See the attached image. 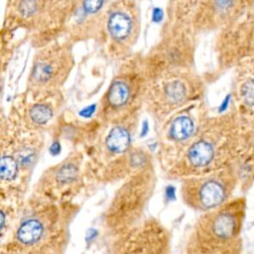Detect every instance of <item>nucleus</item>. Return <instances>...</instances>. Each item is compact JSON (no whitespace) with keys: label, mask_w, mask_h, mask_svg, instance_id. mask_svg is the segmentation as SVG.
Returning <instances> with one entry per match:
<instances>
[{"label":"nucleus","mask_w":254,"mask_h":254,"mask_svg":"<svg viewBox=\"0 0 254 254\" xmlns=\"http://www.w3.org/2000/svg\"><path fill=\"white\" fill-rule=\"evenodd\" d=\"M246 209L245 197L238 196L232 197L216 208L202 212L190 231L187 252L240 253Z\"/></svg>","instance_id":"2"},{"label":"nucleus","mask_w":254,"mask_h":254,"mask_svg":"<svg viewBox=\"0 0 254 254\" xmlns=\"http://www.w3.org/2000/svg\"><path fill=\"white\" fill-rule=\"evenodd\" d=\"M155 186L156 176L153 167L125 179L104 215L105 226L112 235L117 237L141 222Z\"/></svg>","instance_id":"5"},{"label":"nucleus","mask_w":254,"mask_h":254,"mask_svg":"<svg viewBox=\"0 0 254 254\" xmlns=\"http://www.w3.org/2000/svg\"><path fill=\"white\" fill-rule=\"evenodd\" d=\"M109 54L124 58L132 49L139 33L138 13L132 3L118 2L106 11L99 29Z\"/></svg>","instance_id":"8"},{"label":"nucleus","mask_w":254,"mask_h":254,"mask_svg":"<svg viewBox=\"0 0 254 254\" xmlns=\"http://www.w3.org/2000/svg\"><path fill=\"white\" fill-rule=\"evenodd\" d=\"M249 161L254 162V135L232 108L207 117L168 173L184 179Z\"/></svg>","instance_id":"1"},{"label":"nucleus","mask_w":254,"mask_h":254,"mask_svg":"<svg viewBox=\"0 0 254 254\" xmlns=\"http://www.w3.org/2000/svg\"><path fill=\"white\" fill-rule=\"evenodd\" d=\"M82 161L81 154H73L65 158L60 164L54 166L44 174L39 186L42 188L48 186V193H61L66 190L71 185L77 183L80 174V165Z\"/></svg>","instance_id":"15"},{"label":"nucleus","mask_w":254,"mask_h":254,"mask_svg":"<svg viewBox=\"0 0 254 254\" xmlns=\"http://www.w3.org/2000/svg\"><path fill=\"white\" fill-rule=\"evenodd\" d=\"M148 78L164 71L192 67L193 44L186 34H177L158 44L143 58Z\"/></svg>","instance_id":"10"},{"label":"nucleus","mask_w":254,"mask_h":254,"mask_svg":"<svg viewBox=\"0 0 254 254\" xmlns=\"http://www.w3.org/2000/svg\"><path fill=\"white\" fill-rule=\"evenodd\" d=\"M72 65V54L66 45L55 44L41 50L31 68L30 88L36 92L55 91L63 85Z\"/></svg>","instance_id":"7"},{"label":"nucleus","mask_w":254,"mask_h":254,"mask_svg":"<svg viewBox=\"0 0 254 254\" xmlns=\"http://www.w3.org/2000/svg\"><path fill=\"white\" fill-rule=\"evenodd\" d=\"M252 56H254V50H253V55Z\"/></svg>","instance_id":"20"},{"label":"nucleus","mask_w":254,"mask_h":254,"mask_svg":"<svg viewBox=\"0 0 254 254\" xmlns=\"http://www.w3.org/2000/svg\"><path fill=\"white\" fill-rule=\"evenodd\" d=\"M150 167H152L150 154L143 148H131L126 153L109 162L102 176L107 182L120 181Z\"/></svg>","instance_id":"16"},{"label":"nucleus","mask_w":254,"mask_h":254,"mask_svg":"<svg viewBox=\"0 0 254 254\" xmlns=\"http://www.w3.org/2000/svg\"><path fill=\"white\" fill-rule=\"evenodd\" d=\"M114 252H169L168 230L156 219H146L116 237Z\"/></svg>","instance_id":"11"},{"label":"nucleus","mask_w":254,"mask_h":254,"mask_svg":"<svg viewBox=\"0 0 254 254\" xmlns=\"http://www.w3.org/2000/svg\"><path fill=\"white\" fill-rule=\"evenodd\" d=\"M148 75L144 59H129L120 67L102 97L99 117L116 124L137 117L136 112L144 103Z\"/></svg>","instance_id":"4"},{"label":"nucleus","mask_w":254,"mask_h":254,"mask_svg":"<svg viewBox=\"0 0 254 254\" xmlns=\"http://www.w3.org/2000/svg\"><path fill=\"white\" fill-rule=\"evenodd\" d=\"M137 124V117L124 122L113 124L103 140V155L107 158H116L131 149L134 127Z\"/></svg>","instance_id":"17"},{"label":"nucleus","mask_w":254,"mask_h":254,"mask_svg":"<svg viewBox=\"0 0 254 254\" xmlns=\"http://www.w3.org/2000/svg\"><path fill=\"white\" fill-rule=\"evenodd\" d=\"M240 185L236 166L184 178L181 186L183 201L190 208L205 212L216 208L233 196Z\"/></svg>","instance_id":"6"},{"label":"nucleus","mask_w":254,"mask_h":254,"mask_svg":"<svg viewBox=\"0 0 254 254\" xmlns=\"http://www.w3.org/2000/svg\"><path fill=\"white\" fill-rule=\"evenodd\" d=\"M58 205L49 203L24 217L18 224L12 247L20 252L48 251V240L54 238L60 222Z\"/></svg>","instance_id":"9"},{"label":"nucleus","mask_w":254,"mask_h":254,"mask_svg":"<svg viewBox=\"0 0 254 254\" xmlns=\"http://www.w3.org/2000/svg\"><path fill=\"white\" fill-rule=\"evenodd\" d=\"M207 117L201 100L176 111L162 122L164 124L162 134L163 143H167V145H171L172 147L175 145L176 148H180L179 159Z\"/></svg>","instance_id":"12"},{"label":"nucleus","mask_w":254,"mask_h":254,"mask_svg":"<svg viewBox=\"0 0 254 254\" xmlns=\"http://www.w3.org/2000/svg\"><path fill=\"white\" fill-rule=\"evenodd\" d=\"M19 163L17 159L10 154H3L0 164V175L3 182H12L17 178Z\"/></svg>","instance_id":"19"},{"label":"nucleus","mask_w":254,"mask_h":254,"mask_svg":"<svg viewBox=\"0 0 254 254\" xmlns=\"http://www.w3.org/2000/svg\"><path fill=\"white\" fill-rule=\"evenodd\" d=\"M233 109L254 135V56L234 67Z\"/></svg>","instance_id":"14"},{"label":"nucleus","mask_w":254,"mask_h":254,"mask_svg":"<svg viewBox=\"0 0 254 254\" xmlns=\"http://www.w3.org/2000/svg\"><path fill=\"white\" fill-rule=\"evenodd\" d=\"M254 8V0H199L193 17L197 31L221 30Z\"/></svg>","instance_id":"13"},{"label":"nucleus","mask_w":254,"mask_h":254,"mask_svg":"<svg viewBox=\"0 0 254 254\" xmlns=\"http://www.w3.org/2000/svg\"><path fill=\"white\" fill-rule=\"evenodd\" d=\"M54 116V110L48 102H37L28 110V118L33 126H42L48 123Z\"/></svg>","instance_id":"18"},{"label":"nucleus","mask_w":254,"mask_h":254,"mask_svg":"<svg viewBox=\"0 0 254 254\" xmlns=\"http://www.w3.org/2000/svg\"><path fill=\"white\" fill-rule=\"evenodd\" d=\"M203 92V80L192 67L175 68L148 78L144 103L162 123L176 111L201 100Z\"/></svg>","instance_id":"3"}]
</instances>
